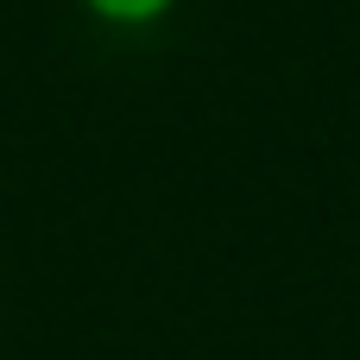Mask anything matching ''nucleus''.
Here are the masks:
<instances>
[{
	"instance_id": "nucleus-1",
	"label": "nucleus",
	"mask_w": 360,
	"mask_h": 360,
	"mask_svg": "<svg viewBox=\"0 0 360 360\" xmlns=\"http://www.w3.org/2000/svg\"><path fill=\"white\" fill-rule=\"evenodd\" d=\"M101 13H114V19H146V13H158V6H171V0H95Z\"/></svg>"
}]
</instances>
